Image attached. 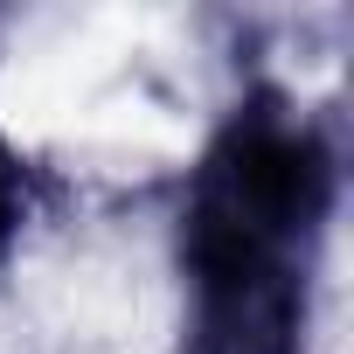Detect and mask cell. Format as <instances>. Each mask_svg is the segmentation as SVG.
Wrapping results in <instances>:
<instances>
[{"mask_svg":"<svg viewBox=\"0 0 354 354\" xmlns=\"http://www.w3.org/2000/svg\"><path fill=\"white\" fill-rule=\"evenodd\" d=\"M340 174L333 111L250 77L181 195V354H306Z\"/></svg>","mask_w":354,"mask_h":354,"instance_id":"cell-1","label":"cell"},{"mask_svg":"<svg viewBox=\"0 0 354 354\" xmlns=\"http://www.w3.org/2000/svg\"><path fill=\"white\" fill-rule=\"evenodd\" d=\"M28 216H35V167L8 146V132H0V264L15 257Z\"/></svg>","mask_w":354,"mask_h":354,"instance_id":"cell-2","label":"cell"}]
</instances>
